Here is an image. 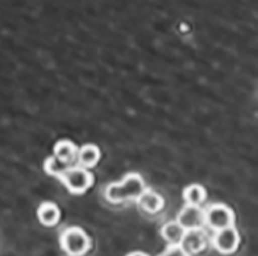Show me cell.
Returning <instances> with one entry per match:
<instances>
[{
  "instance_id": "cell-1",
  "label": "cell",
  "mask_w": 258,
  "mask_h": 256,
  "mask_svg": "<svg viewBox=\"0 0 258 256\" xmlns=\"http://www.w3.org/2000/svg\"><path fill=\"white\" fill-rule=\"evenodd\" d=\"M147 191L143 177L138 173H128L119 183L109 184L104 189L106 200L113 204L138 202Z\"/></svg>"
},
{
  "instance_id": "cell-2",
  "label": "cell",
  "mask_w": 258,
  "mask_h": 256,
  "mask_svg": "<svg viewBox=\"0 0 258 256\" xmlns=\"http://www.w3.org/2000/svg\"><path fill=\"white\" fill-rule=\"evenodd\" d=\"M60 248L69 256H83L90 251L91 238L79 226L68 227L59 238Z\"/></svg>"
},
{
  "instance_id": "cell-3",
  "label": "cell",
  "mask_w": 258,
  "mask_h": 256,
  "mask_svg": "<svg viewBox=\"0 0 258 256\" xmlns=\"http://www.w3.org/2000/svg\"><path fill=\"white\" fill-rule=\"evenodd\" d=\"M205 221H206V227H209L210 230H213L214 233L221 232L224 229L233 227L235 214L232 208H229L228 206L223 203H216L205 210Z\"/></svg>"
},
{
  "instance_id": "cell-4",
  "label": "cell",
  "mask_w": 258,
  "mask_h": 256,
  "mask_svg": "<svg viewBox=\"0 0 258 256\" xmlns=\"http://www.w3.org/2000/svg\"><path fill=\"white\" fill-rule=\"evenodd\" d=\"M60 183L63 184L70 193L83 195L92 187L94 176L90 170L81 167V166H75L60 178Z\"/></svg>"
},
{
  "instance_id": "cell-5",
  "label": "cell",
  "mask_w": 258,
  "mask_h": 256,
  "mask_svg": "<svg viewBox=\"0 0 258 256\" xmlns=\"http://www.w3.org/2000/svg\"><path fill=\"white\" fill-rule=\"evenodd\" d=\"M212 244L223 255H231L236 252L239 244H240V236L235 227L224 229L221 232H216L212 237Z\"/></svg>"
},
{
  "instance_id": "cell-6",
  "label": "cell",
  "mask_w": 258,
  "mask_h": 256,
  "mask_svg": "<svg viewBox=\"0 0 258 256\" xmlns=\"http://www.w3.org/2000/svg\"><path fill=\"white\" fill-rule=\"evenodd\" d=\"M177 222L185 229V232L189 230H199L206 227L205 221V210L197 206H184L181 211L177 215Z\"/></svg>"
},
{
  "instance_id": "cell-7",
  "label": "cell",
  "mask_w": 258,
  "mask_h": 256,
  "mask_svg": "<svg viewBox=\"0 0 258 256\" xmlns=\"http://www.w3.org/2000/svg\"><path fill=\"white\" fill-rule=\"evenodd\" d=\"M209 244V237L205 232V229H199V230H189L185 232L184 238L180 246L183 248L184 252L187 255H198L201 252L206 249Z\"/></svg>"
},
{
  "instance_id": "cell-8",
  "label": "cell",
  "mask_w": 258,
  "mask_h": 256,
  "mask_svg": "<svg viewBox=\"0 0 258 256\" xmlns=\"http://www.w3.org/2000/svg\"><path fill=\"white\" fill-rule=\"evenodd\" d=\"M138 206L147 214H157L165 207V199L158 192L147 189L138 200Z\"/></svg>"
},
{
  "instance_id": "cell-9",
  "label": "cell",
  "mask_w": 258,
  "mask_h": 256,
  "mask_svg": "<svg viewBox=\"0 0 258 256\" xmlns=\"http://www.w3.org/2000/svg\"><path fill=\"white\" fill-rule=\"evenodd\" d=\"M80 148L75 143L69 140H60L54 145V156L60 159L63 162L77 164V158H79ZM79 166V164H77Z\"/></svg>"
},
{
  "instance_id": "cell-10",
  "label": "cell",
  "mask_w": 258,
  "mask_h": 256,
  "mask_svg": "<svg viewBox=\"0 0 258 256\" xmlns=\"http://www.w3.org/2000/svg\"><path fill=\"white\" fill-rule=\"evenodd\" d=\"M100 160V149L95 144H85L83 147H80L79 158H77V164L81 167L90 168L95 167L98 162Z\"/></svg>"
},
{
  "instance_id": "cell-11",
  "label": "cell",
  "mask_w": 258,
  "mask_h": 256,
  "mask_svg": "<svg viewBox=\"0 0 258 256\" xmlns=\"http://www.w3.org/2000/svg\"><path fill=\"white\" fill-rule=\"evenodd\" d=\"M37 217L41 225L47 227L55 226L60 218V211L58 206L52 202H44L40 204L39 210H37Z\"/></svg>"
},
{
  "instance_id": "cell-12",
  "label": "cell",
  "mask_w": 258,
  "mask_h": 256,
  "mask_svg": "<svg viewBox=\"0 0 258 256\" xmlns=\"http://www.w3.org/2000/svg\"><path fill=\"white\" fill-rule=\"evenodd\" d=\"M185 229L177 221H170L165 223L161 229V236L168 242L169 245H180L183 241Z\"/></svg>"
},
{
  "instance_id": "cell-13",
  "label": "cell",
  "mask_w": 258,
  "mask_h": 256,
  "mask_svg": "<svg viewBox=\"0 0 258 256\" xmlns=\"http://www.w3.org/2000/svg\"><path fill=\"white\" fill-rule=\"evenodd\" d=\"M183 199L187 206L201 207L206 200V189L199 184H191L183 191Z\"/></svg>"
},
{
  "instance_id": "cell-14",
  "label": "cell",
  "mask_w": 258,
  "mask_h": 256,
  "mask_svg": "<svg viewBox=\"0 0 258 256\" xmlns=\"http://www.w3.org/2000/svg\"><path fill=\"white\" fill-rule=\"evenodd\" d=\"M75 166H77V164H72V163L63 162V160H60V159L55 158L54 155L50 156V158L45 159L44 162L45 173H47L48 176L59 178V180L63 177L66 173L69 172L70 168H73Z\"/></svg>"
},
{
  "instance_id": "cell-15",
  "label": "cell",
  "mask_w": 258,
  "mask_h": 256,
  "mask_svg": "<svg viewBox=\"0 0 258 256\" xmlns=\"http://www.w3.org/2000/svg\"><path fill=\"white\" fill-rule=\"evenodd\" d=\"M159 256H189L187 255L180 245H169L168 249L162 252Z\"/></svg>"
},
{
  "instance_id": "cell-16",
  "label": "cell",
  "mask_w": 258,
  "mask_h": 256,
  "mask_svg": "<svg viewBox=\"0 0 258 256\" xmlns=\"http://www.w3.org/2000/svg\"><path fill=\"white\" fill-rule=\"evenodd\" d=\"M126 256H149V255H147V253H144V252L135 251V252H131V253H128Z\"/></svg>"
}]
</instances>
